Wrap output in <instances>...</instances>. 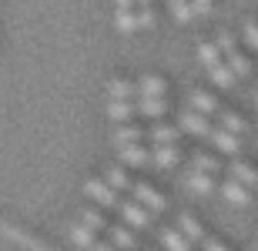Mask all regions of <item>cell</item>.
<instances>
[{"mask_svg":"<svg viewBox=\"0 0 258 251\" xmlns=\"http://www.w3.org/2000/svg\"><path fill=\"white\" fill-rule=\"evenodd\" d=\"M84 194L91 198V201H97V208H117V204H121L117 191L104 181V178H87L84 181Z\"/></svg>","mask_w":258,"mask_h":251,"instance_id":"1","label":"cell"},{"mask_svg":"<svg viewBox=\"0 0 258 251\" xmlns=\"http://www.w3.org/2000/svg\"><path fill=\"white\" fill-rule=\"evenodd\" d=\"M117 214H121V224H127V228H134V231H144V228L151 224V211H148L144 204H138L134 198L117 204Z\"/></svg>","mask_w":258,"mask_h":251,"instance_id":"2","label":"cell"},{"mask_svg":"<svg viewBox=\"0 0 258 251\" xmlns=\"http://www.w3.org/2000/svg\"><path fill=\"white\" fill-rule=\"evenodd\" d=\"M178 127L188 131V134H195V137H211V131H215V127H211V117L198 114V111H191V107L178 114Z\"/></svg>","mask_w":258,"mask_h":251,"instance_id":"3","label":"cell"},{"mask_svg":"<svg viewBox=\"0 0 258 251\" xmlns=\"http://www.w3.org/2000/svg\"><path fill=\"white\" fill-rule=\"evenodd\" d=\"M131 194H134V201L138 204H144L151 214H161L164 208H168V201H164V194L161 191H154L151 184H134L131 188Z\"/></svg>","mask_w":258,"mask_h":251,"instance_id":"4","label":"cell"},{"mask_svg":"<svg viewBox=\"0 0 258 251\" xmlns=\"http://www.w3.org/2000/svg\"><path fill=\"white\" fill-rule=\"evenodd\" d=\"M168 84H164L158 74H144L138 80V101H168Z\"/></svg>","mask_w":258,"mask_h":251,"instance_id":"5","label":"cell"},{"mask_svg":"<svg viewBox=\"0 0 258 251\" xmlns=\"http://www.w3.org/2000/svg\"><path fill=\"white\" fill-rule=\"evenodd\" d=\"M188 107L191 111H198V114H205V117H218V101H215V94H208V91H201V87H195L191 94H188Z\"/></svg>","mask_w":258,"mask_h":251,"instance_id":"6","label":"cell"},{"mask_svg":"<svg viewBox=\"0 0 258 251\" xmlns=\"http://www.w3.org/2000/svg\"><path fill=\"white\" fill-rule=\"evenodd\" d=\"M178 161H181V147H178V144H158V147H151V164L154 168L168 171V168H174Z\"/></svg>","mask_w":258,"mask_h":251,"instance_id":"7","label":"cell"},{"mask_svg":"<svg viewBox=\"0 0 258 251\" xmlns=\"http://www.w3.org/2000/svg\"><path fill=\"white\" fill-rule=\"evenodd\" d=\"M211 144L218 147L221 154H241V137L238 134H228V131H221V127H215V131H211Z\"/></svg>","mask_w":258,"mask_h":251,"instance_id":"8","label":"cell"},{"mask_svg":"<svg viewBox=\"0 0 258 251\" xmlns=\"http://www.w3.org/2000/svg\"><path fill=\"white\" fill-rule=\"evenodd\" d=\"M117 157H121V168H144V164H151V147H141V144H134V147H121L117 151Z\"/></svg>","mask_w":258,"mask_h":251,"instance_id":"9","label":"cell"},{"mask_svg":"<svg viewBox=\"0 0 258 251\" xmlns=\"http://www.w3.org/2000/svg\"><path fill=\"white\" fill-rule=\"evenodd\" d=\"M144 137H148V134H144L141 127H134V124H121V127L114 131V134H111V141H114V147L121 151V147H134V144H141Z\"/></svg>","mask_w":258,"mask_h":251,"instance_id":"10","label":"cell"},{"mask_svg":"<svg viewBox=\"0 0 258 251\" xmlns=\"http://www.w3.org/2000/svg\"><path fill=\"white\" fill-rule=\"evenodd\" d=\"M107 117L117 121V127L134 121V117H138V101H111V104H107Z\"/></svg>","mask_w":258,"mask_h":251,"instance_id":"11","label":"cell"},{"mask_svg":"<svg viewBox=\"0 0 258 251\" xmlns=\"http://www.w3.org/2000/svg\"><path fill=\"white\" fill-rule=\"evenodd\" d=\"M107 97L111 101H138V84L124 77H111L107 80Z\"/></svg>","mask_w":258,"mask_h":251,"instance_id":"12","label":"cell"},{"mask_svg":"<svg viewBox=\"0 0 258 251\" xmlns=\"http://www.w3.org/2000/svg\"><path fill=\"white\" fill-rule=\"evenodd\" d=\"M107 234H111V244H114L117 251H134L138 248V238H134V231L127 224H111Z\"/></svg>","mask_w":258,"mask_h":251,"instance_id":"13","label":"cell"},{"mask_svg":"<svg viewBox=\"0 0 258 251\" xmlns=\"http://www.w3.org/2000/svg\"><path fill=\"white\" fill-rule=\"evenodd\" d=\"M174 228H178V231H181L191 244H201V241H205V228H201V221L195 218V214H181Z\"/></svg>","mask_w":258,"mask_h":251,"instance_id":"14","label":"cell"},{"mask_svg":"<svg viewBox=\"0 0 258 251\" xmlns=\"http://www.w3.org/2000/svg\"><path fill=\"white\" fill-rule=\"evenodd\" d=\"M221 194H225V201L235 204V208H245V204L251 201L248 188H241V184H238V181H231V178H228L225 184H221Z\"/></svg>","mask_w":258,"mask_h":251,"instance_id":"15","label":"cell"},{"mask_svg":"<svg viewBox=\"0 0 258 251\" xmlns=\"http://www.w3.org/2000/svg\"><path fill=\"white\" fill-rule=\"evenodd\" d=\"M178 131H181V127H174V124H154L151 131H148V141H151L154 147L158 144H178Z\"/></svg>","mask_w":258,"mask_h":251,"instance_id":"16","label":"cell"},{"mask_svg":"<svg viewBox=\"0 0 258 251\" xmlns=\"http://www.w3.org/2000/svg\"><path fill=\"white\" fill-rule=\"evenodd\" d=\"M228 178H231V181H238L241 188H255V184H258V171L251 164H241V161H235V164L228 168Z\"/></svg>","mask_w":258,"mask_h":251,"instance_id":"17","label":"cell"},{"mask_svg":"<svg viewBox=\"0 0 258 251\" xmlns=\"http://www.w3.org/2000/svg\"><path fill=\"white\" fill-rule=\"evenodd\" d=\"M184 184H188V191H195V194H211V191H215L211 174H201V171H195V168L184 174Z\"/></svg>","mask_w":258,"mask_h":251,"instance_id":"18","label":"cell"},{"mask_svg":"<svg viewBox=\"0 0 258 251\" xmlns=\"http://www.w3.org/2000/svg\"><path fill=\"white\" fill-rule=\"evenodd\" d=\"M67 238H71V241H74L77 248H94V244H97V234L91 231L87 224H81V221L67 228Z\"/></svg>","mask_w":258,"mask_h":251,"instance_id":"19","label":"cell"},{"mask_svg":"<svg viewBox=\"0 0 258 251\" xmlns=\"http://www.w3.org/2000/svg\"><path fill=\"white\" fill-rule=\"evenodd\" d=\"M161 244L164 251H191V241L178 228H161Z\"/></svg>","mask_w":258,"mask_h":251,"instance_id":"20","label":"cell"},{"mask_svg":"<svg viewBox=\"0 0 258 251\" xmlns=\"http://www.w3.org/2000/svg\"><path fill=\"white\" fill-rule=\"evenodd\" d=\"M218 127H221V131H228V134H241L248 124L241 121V114H235V111H225V107H221V111H218Z\"/></svg>","mask_w":258,"mask_h":251,"instance_id":"21","label":"cell"},{"mask_svg":"<svg viewBox=\"0 0 258 251\" xmlns=\"http://www.w3.org/2000/svg\"><path fill=\"white\" fill-rule=\"evenodd\" d=\"M104 181L114 188V191H131L134 184H131V178H127V171L121 164H114V168H107L104 171Z\"/></svg>","mask_w":258,"mask_h":251,"instance_id":"22","label":"cell"},{"mask_svg":"<svg viewBox=\"0 0 258 251\" xmlns=\"http://www.w3.org/2000/svg\"><path fill=\"white\" fill-rule=\"evenodd\" d=\"M208 77H211V84H215V87H225V91H231V87H235V80H238L235 74H231V67L225 64V60H221L218 67L208 70Z\"/></svg>","mask_w":258,"mask_h":251,"instance_id":"23","label":"cell"},{"mask_svg":"<svg viewBox=\"0 0 258 251\" xmlns=\"http://www.w3.org/2000/svg\"><path fill=\"white\" fill-rule=\"evenodd\" d=\"M138 114L148 121H161L168 114V101H138Z\"/></svg>","mask_w":258,"mask_h":251,"instance_id":"24","label":"cell"},{"mask_svg":"<svg viewBox=\"0 0 258 251\" xmlns=\"http://www.w3.org/2000/svg\"><path fill=\"white\" fill-rule=\"evenodd\" d=\"M81 224H87L94 234H101V231H107V228H111V224H107V218L97 211V208H84V211H81Z\"/></svg>","mask_w":258,"mask_h":251,"instance_id":"25","label":"cell"},{"mask_svg":"<svg viewBox=\"0 0 258 251\" xmlns=\"http://www.w3.org/2000/svg\"><path fill=\"white\" fill-rule=\"evenodd\" d=\"M198 60H201L208 70L221 64V50L215 47V40H205V44H198Z\"/></svg>","mask_w":258,"mask_h":251,"instance_id":"26","label":"cell"},{"mask_svg":"<svg viewBox=\"0 0 258 251\" xmlns=\"http://www.w3.org/2000/svg\"><path fill=\"white\" fill-rule=\"evenodd\" d=\"M114 27L121 34H134L138 30V14L134 10H114Z\"/></svg>","mask_w":258,"mask_h":251,"instance_id":"27","label":"cell"},{"mask_svg":"<svg viewBox=\"0 0 258 251\" xmlns=\"http://www.w3.org/2000/svg\"><path fill=\"white\" fill-rule=\"evenodd\" d=\"M191 168H195V171H201V174H218V171H221L218 157H211V154H195Z\"/></svg>","mask_w":258,"mask_h":251,"instance_id":"28","label":"cell"},{"mask_svg":"<svg viewBox=\"0 0 258 251\" xmlns=\"http://www.w3.org/2000/svg\"><path fill=\"white\" fill-rule=\"evenodd\" d=\"M225 64L231 67V74H235V77H248V74H251L248 57H241V54H231V57H225Z\"/></svg>","mask_w":258,"mask_h":251,"instance_id":"29","label":"cell"},{"mask_svg":"<svg viewBox=\"0 0 258 251\" xmlns=\"http://www.w3.org/2000/svg\"><path fill=\"white\" fill-rule=\"evenodd\" d=\"M168 14H171L174 24H188V20H195L191 4H188V0H181V4H171V7H168Z\"/></svg>","mask_w":258,"mask_h":251,"instance_id":"30","label":"cell"},{"mask_svg":"<svg viewBox=\"0 0 258 251\" xmlns=\"http://www.w3.org/2000/svg\"><path fill=\"white\" fill-rule=\"evenodd\" d=\"M215 47L221 50V57H231V54H238V40L231 37V34H225V30H221L218 37H215Z\"/></svg>","mask_w":258,"mask_h":251,"instance_id":"31","label":"cell"},{"mask_svg":"<svg viewBox=\"0 0 258 251\" xmlns=\"http://www.w3.org/2000/svg\"><path fill=\"white\" fill-rule=\"evenodd\" d=\"M134 14H138V30H148V27H154V24H158L154 7H138Z\"/></svg>","mask_w":258,"mask_h":251,"instance_id":"32","label":"cell"},{"mask_svg":"<svg viewBox=\"0 0 258 251\" xmlns=\"http://www.w3.org/2000/svg\"><path fill=\"white\" fill-rule=\"evenodd\" d=\"M245 44H248L251 50H258V20H248V24H245Z\"/></svg>","mask_w":258,"mask_h":251,"instance_id":"33","label":"cell"},{"mask_svg":"<svg viewBox=\"0 0 258 251\" xmlns=\"http://www.w3.org/2000/svg\"><path fill=\"white\" fill-rule=\"evenodd\" d=\"M188 4H191L195 17H208V14H211V0H188Z\"/></svg>","mask_w":258,"mask_h":251,"instance_id":"34","label":"cell"},{"mask_svg":"<svg viewBox=\"0 0 258 251\" xmlns=\"http://www.w3.org/2000/svg\"><path fill=\"white\" fill-rule=\"evenodd\" d=\"M201 251H228V248L221 241H215V238H205V241H201Z\"/></svg>","mask_w":258,"mask_h":251,"instance_id":"35","label":"cell"},{"mask_svg":"<svg viewBox=\"0 0 258 251\" xmlns=\"http://www.w3.org/2000/svg\"><path fill=\"white\" fill-rule=\"evenodd\" d=\"M117 10H138V0H114Z\"/></svg>","mask_w":258,"mask_h":251,"instance_id":"36","label":"cell"},{"mask_svg":"<svg viewBox=\"0 0 258 251\" xmlns=\"http://www.w3.org/2000/svg\"><path fill=\"white\" fill-rule=\"evenodd\" d=\"M91 251H117V248H114V244H94Z\"/></svg>","mask_w":258,"mask_h":251,"instance_id":"37","label":"cell"},{"mask_svg":"<svg viewBox=\"0 0 258 251\" xmlns=\"http://www.w3.org/2000/svg\"><path fill=\"white\" fill-rule=\"evenodd\" d=\"M138 7H154V0H138Z\"/></svg>","mask_w":258,"mask_h":251,"instance_id":"38","label":"cell"},{"mask_svg":"<svg viewBox=\"0 0 258 251\" xmlns=\"http://www.w3.org/2000/svg\"><path fill=\"white\" fill-rule=\"evenodd\" d=\"M171 4H181V0H168V7H171Z\"/></svg>","mask_w":258,"mask_h":251,"instance_id":"39","label":"cell"},{"mask_svg":"<svg viewBox=\"0 0 258 251\" xmlns=\"http://www.w3.org/2000/svg\"><path fill=\"white\" fill-rule=\"evenodd\" d=\"M144 251H151V248H144Z\"/></svg>","mask_w":258,"mask_h":251,"instance_id":"40","label":"cell"},{"mask_svg":"<svg viewBox=\"0 0 258 251\" xmlns=\"http://www.w3.org/2000/svg\"><path fill=\"white\" fill-rule=\"evenodd\" d=\"M255 248H258V241H255Z\"/></svg>","mask_w":258,"mask_h":251,"instance_id":"41","label":"cell"},{"mask_svg":"<svg viewBox=\"0 0 258 251\" xmlns=\"http://www.w3.org/2000/svg\"><path fill=\"white\" fill-rule=\"evenodd\" d=\"M255 104H258V101H255Z\"/></svg>","mask_w":258,"mask_h":251,"instance_id":"42","label":"cell"},{"mask_svg":"<svg viewBox=\"0 0 258 251\" xmlns=\"http://www.w3.org/2000/svg\"><path fill=\"white\" fill-rule=\"evenodd\" d=\"M255 251H258V248H255Z\"/></svg>","mask_w":258,"mask_h":251,"instance_id":"43","label":"cell"}]
</instances>
